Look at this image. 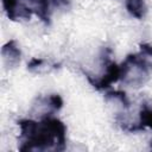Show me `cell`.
<instances>
[{"label":"cell","instance_id":"cell-1","mask_svg":"<svg viewBox=\"0 0 152 152\" xmlns=\"http://www.w3.org/2000/svg\"><path fill=\"white\" fill-rule=\"evenodd\" d=\"M19 151H64L66 146V127L64 122L51 115H43L40 121L21 119Z\"/></svg>","mask_w":152,"mask_h":152},{"label":"cell","instance_id":"cell-2","mask_svg":"<svg viewBox=\"0 0 152 152\" xmlns=\"http://www.w3.org/2000/svg\"><path fill=\"white\" fill-rule=\"evenodd\" d=\"M151 69L152 64L147 62L141 52L129 53L120 64V80L131 87H140L148 80Z\"/></svg>","mask_w":152,"mask_h":152},{"label":"cell","instance_id":"cell-3","mask_svg":"<svg viewBox=\"0 0 152 152\" xmlns=\"http://www.w3.org/2000/svg\"><path fill=\"white\" fill-rule=\"evenodd\" d=\"M110 50L108 49L107 50V53L104 52V55L101 57L102 58V64H103V74L95 78L93 77L91 75H89L88 72H84L87 80L89 81V83L97 90H102V89H107L108 87H110L112 83H115L120 80V75H121V71H120V65H118L115 62L110 61L109 59V53Z\"/></svg>","mask_w":152,"mask_h":152},{"label":"cell","instance_id":"cell-4","mask_svg":"<svg viewBox=\"0 0 152 152\" xmlns=\"http://www.w3.org/2000/svg\"><path fill=\"white\" fill-rule=\"evenodd\" d=\"M27 4L31 7L32 13H34L45 25H49L53 8L68 6L69 0H27Z\"/></svg>","mask_w":152,"mask_h":152},{"label":"cell","instance_id":"cell-5","mask_svg":"<svg viewBox=\"0 0 152 152\" xmlns=\"http://www.w3.org/2000/svg\"><path fill=\"white\" fill-rule=\"evenodd\" d=\"M4 11L7 18L12 21L20 19L28 20L32 15V10L27 4V0H1Z\"/></svg>","mask_w":152,"mask_h":152},{"label":"cell","instance_id":"cell-6","mask_svg":"<svg viewBox=\"0 0 152 152\" xmlns=\"http://www.w3.org/2000/svg\"><path fill=\"white\" fill-rule=\"evenodd\" d=\"M1 56H2L4 63L7 68H15L20 63L21 51L14 39L7 42L1 48Z\"/></svg>","mask_w":152,"mask_h":152},{"label":"cell","instance_id":"cell-7","mask_svg":"<svg viewBox=\"0 0 152 152\" xmlns=\"http://www.w3.org/2000/svg\"><path fill=\"white\" fill-rule=\"evenodd\" d=\"M146 127L152 129V108L148 107L146 103H144L139 110V121L127 127L126 131L137 132V131H142Z\"/></svg>","mask_w":152,"mask_h":152},{"label":"cell","instance_id":"cell-8","mask_svg":"<svg viewBox=\"0 0 152 152\" xmlns=\"http://www.w3.org/2000/svg\"><path fill=\"white\" fill-rule=\"evenodd\" d=\"M126 8L135 19H142L147 11L144 0H126Z\"/></svg>","mask_w":152,"mask_h":152},{"label":"cell","instance_id":"cell-9","mask_svg":"<svg viewBox=\"0 0 152 152\" xmlns=\"http://www.w3.org/2000/svg\"><path fill=\"white\" fill-rule=\"evenodd\" d=\"M40 102H43L48 109H49V114L51 115L53 112H58L62 107H63V99L61 97L59 94H50L46 97H40L39 99Z\"/></svg>","mask_w":152,"mask_h":152},{"label":"cell","instance_id":"cell-10","mask_svg":"<svg viewBox=\"0 0 152 152\" xmlns=\"http://www.w3.org/2000/svg\"><path fill=\"white\" fill-rule=\"evenodd\" d=\"M107 99H116L118 101L121 102L122 106H125L126 108L129 107V101L127 99V95L125 91H120V90H113V91H108L106 94Z\"/></svg>","mask_w":152,"mask_h":152},{"label":"cell","instance_id":"cell-11","mask_svg":"<svg viewBox=\"0 0 152 152\" xmlns=\"http://www.w3.org/2000/svg\"><path fill=\"white\" fill-rule=\"evenodd\" d=\"M45 65H46V62L43 58H32L27 63V69L33 72H40V69L45 68Z\"/></svg>","mask_w":152,"mask_h":152},{"label":"cell","instance_id":"cell-12","mask_svg":"<svg viewBox=\"0 0 152 152\" xmlns=\"http://www.w3.org/2000/svg\"><path fill=\"white\" fill-rule=\"evenodd\" d=\"M139 48H140V52L144 56H151L152 57V45H150L147 43H140Z\"/></svg>","mask_w":152,"mask_h":152},{"label":"cell","instance_id":"cell-13","mask_svg":"<svg viewBox=\"0 0 152 152\" xmlns=\"http://www.w3.org/2000/svg\"><path fill=\"white\" fill-rule=\"evenodd\" d=\"M150 146H151V148H152V140L150 141Z\"/></svg>","mask_w":152,"mask_h":152}]
</instances>
